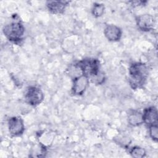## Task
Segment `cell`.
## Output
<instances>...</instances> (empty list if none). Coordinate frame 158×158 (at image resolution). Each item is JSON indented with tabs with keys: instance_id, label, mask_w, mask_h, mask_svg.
Wrapping results in <instances>:
<instances>
[{
	"instance_id": "obj_1",
	"label": "cell",
	"mask_w": 158,
	"mask_h": 158,
	"mask_svg": "<svg viewBox=\"0 0 158 158\" xmlns=\"http://www.w3.org/2000/svg\"><path fill=\"white\" fill-rule=\"evenodd\" d=\"M148 67L142 62H134L128 69V82L130 86L135 89L142 88L148 76Z\"/></svg>"
},
{
	"instance_id": "obj_2",
	"label": "cell",
	"mask_w": 158,
	"mask_h": 158,
	"mask_svg": "<svg viewBox=\"0 0 158 158\" xmlns=\"http://www.w3.org/2000/svg\"><path fill=\"white\" fill-rule=\"evenodd\" d=\"M2 31L4 36L9 41L18 44L23 39L25 27L21 20L15 17L12 21L4 26Z\"/></svg>"
},
{
	"instance_id": "obj_3",
	"label": "cell",
	"mask_w": 158,
	"mask_h": 158,
	"mask_svg": "<svg viewBox=\"0 0 158 158\" xmlns=\"http://www.w3.org/2000/svg\"><path fill=\"white\" fill-rule=\"evenodd\" d=\"M83 75L88 77L89 80L99 74L100 71V62L94 58H85L77 62Z\"/></svg>"
},
{
	"instance_id": "obj_4",
	"label": "cell",
	"mask_w": 158,
	"mask_h": 158,
	"mask_svg": "<svg viewBox=\"0 0 158 158\" xmlns=\"http://www.w3.org/2000/svg\"><path fill=\"white\" fill-rule=\"evenodd\" d=\"M44 98L43 92L40 88L36 86H28L25 93L26 102L33 107L40 105L43 101Z\"/></svg>"
},
{
	"instance_id": "obj_5",
	"label": "cell",
	"mask_w": 158,
	"mask_h": 158,
	"mask_svg": "<svg viewBox=\"0 0 158 158\" xmlns=\"http://www.w3.org/2000/svg\"><path fill=\"white\" fill-rule=\"evenodd\" d=\"M89 82L88 77L85 75H81L74 78L72 86V93L73 95H83L86 90Z\"/></svg>"
},
{
	"instance_id": "obj_6",
	"label": "cell",
	"mask_w": 158,
	"mask_h": 158,
	"mask_svg": "<svg viewBox=\"0 0 158 158\" xmlns=\"http://www.w3.org/2000/svg\"><path fill=\"white\" fill-rule=\"evenodd\" d=\"M8 130L12 136H19L22 135L25 130L23 120L20 117L14 116L8 120Z\"/></svg>"
},
{
	"instance_id": "obj_7",
	"label": "cell",
	"mask_w": 158,
	"mask_h": 158,
	"mask_svg": "<svg viewBox=\"0 0 158 158\" xmlns=\"http://www.w3.org/2000/svg\"><path fill=\"white\" fill-rule=\"evenodd\" d=\"M138 28L143 31H149L154 28L156 20L154 17L148 14L138 15L136 18Z\"/></svg>"
},
{
	"instance_id": "obj_8",
	"label": "cell",
	"mask_w": 158,
	"mask_h": 158,
	"mask_svg": "<svg viewBox=\"0 0 158 158\" xmlns=\"http://www.w3.org/2000/svg\"><path fill=\"white\" fill-rule=\"evenodd\" d=\"M104 35L109 41L117 42L120 40L122 31L120 27L115 25L108 24L104 28Z\"/></svg>"
},
{
	"instance_id": "obj_9",
	"label": "cell",
	"mask_w": 158,
	"mask_h": 158,
	"mask_svg": "<svg viewBox=\"0 0 158 158\" xmlns=\"http://www.w3.org/2000/svg\"><path fill=\"white\" fill-rule=\"evenodd\" d=\"M69 2L67 1H48L46 2V5L49 12L52 14L59 15L64 12Z\"/></svg>"
},
{
	"instance_id": "obj_10",
	"label": "cell",
	"mask_w": 158,
	"mask_h": 158,
	"mask_svg": "<svg viewBox=\"0 0 158 158\" xmlns=\"http://www.w3.org/2000/svg\"><path fill=\"white\" fill-rule=\"evenodd\" d=\"M143 122L148 127L152 125L157 124L158 122V115L157 110L154 106H150L146 107L143 110Z\"/></svg>"
},
{
	"instance_id": "obj_11",
	"label": "cell",
	"mask_w": 158,
	"mask_h": 158,
	"mask_svg": "<svg viewBox=\"0 0 158 158\" xmlns=\"http://www.w3.org/2000/svg\"><path fill=\"white\" fill-rule=\"evenodd\" d=\"M128 122L133 127L139 126L144 123L143 113L137 110L131 112L128 115Z\"/></svg>"
},
{
	"instance_id": "obj_12",
	"label": "cell",
	"mask_w": 158,
	"mask_h": 158,
	"mask_svg": "<svg viewBox=\"0 0 158 158\" xmlns=\"http://www.w3.org/2000/svg\"><path fill=\"white\" fill-rule=\"evenodd\" d=\"M104 10L105 6L102 3L94 2L91 9V14L93 15V17L98 18L103 15Z\"/></svg>"
},
{
	"instance_id": "obj_13",
	"label": "cell",
	"mask_w": 158,
	"mask_h": 158,
	"mask_svg": "<svg viewBox=\"0 0 158 158\" xmlns=\"http://www.w3.org/2000/svg\"><path fill=\"white\" fill-rule=\"evenodd\" d=\"M46 154V147L40 144L35 148H33L30 153V157H44Z\"/></svg>"
},
{
	"instance_id": "obj_14",
	"label": "cell",
	"mask_w": 158,
	"mask_h": 158,
	"mask_svg": "<svg viewBox=\"0 0 158 158\" xmlns=\"http://www.w3.org/2000/svg\"><path fill=\"white\" fill-rule=\"evenodd\" d=\"M129 152L130 155L135 158H142L146 156V151L139 146H133L130 148Z\"/></svg>"
},
{
	"instance_id": "obj_15",
	"label": "cell",
	"mask_w": 158,
	"mask_h": 158,
	"mask_svg": "<svg viewBox=\"0 0 158 158\" xmlns=\"http://www.w3.org/2000/svg\"><path fill=\"white\" fill-rule=\"evenodd\" d=\"M149 133L151 139L157 142L158 140V127L157 124L149 126Z\"/></svg>"
},
{
	"instance_id": "obj_16",
	"label": "cell",
	"mask_w": 158,
	"mask_h": 158,
	"mask_svg": "<svg viewBox=\"0 0 158 158\" xmlns=\"http://www.w3.org/2000/svg\"><path fill=\"white\" fill-rule=\"evenodd\" d=\"M105 81V75L104 74L101 72L99 74L94 76V77L89 79V81L94 83L96 85H101Z\"/></svg>"
},
{
	"instance_id": "obj_17",
	"label": "cell",
	"mask_w": 158,
	"mask_h": 158,
	"mask_svg": "<svg viewBox=\"0 0 158 158\" xmlns=\"http://www.w3.org/2000/svg\"><path fill=\"white\" fill-rule=\"evenodd\" d=\"M130 3H131V5H132L133 7H138L141 6H144L145 3H146V1H130Z\"/></svg>"
}]
</instances>
